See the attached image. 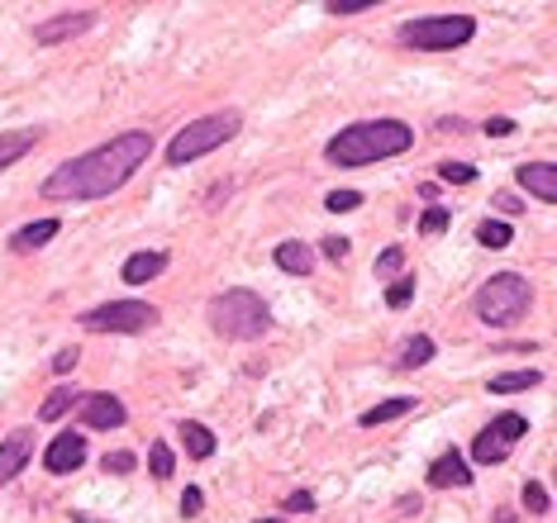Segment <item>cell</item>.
<instances>
[{
  "label": "cell",
  "instance_id": "6da1fadb",
  "mask_svg": "<svg viewBox=\"0 0 557 523\" xmlns=\"http://www.w3.org/2000/svg\"><path fill=\"white\" fill-rule=\"evenodd\" d=\"M148 152H153V134L129 129V134L110 138V144L82 152V158L62 162V167L39 186V196L44 200H100V196H115V190L148 162Z\"/></svg>",
  "mask_w": 557,
  "mask_h": 523
},
{
  "label": "cell",
  "instance_id": "7a4b0ae2",
  "mask_svg": "<svg viewBox=\"0 0 557 523\" xmlns=\"http://www.w3.org/2000/svg\"><path fill=\"white\" fill-rule=\"evenodd\" d=\"M414 144V129L405 120H362V124H348V129L334 134L329 144V162L334 167H372V162H386V158H400L410 152Z\"/></svg>",
  "mask_w": 557,
  "mask_h": 523
},
{
  "label": "cell",
  "instance_id": "3957f363",
  "mask_svg": "<svg viewBox=\"0 0 557 523\" xmlns=\"http://www.w3.org/2000/svg\"><path fill=\"white\" fill-rule=\"evenodd\" d=\"M210 328L220 338H234V343H252L272 328V304L258 296V290H224V296L210 300Z\"/></svg>",
  "mask_w": 557,
  "mask_h": 523
},
{
  "label": "cell",
  "instance_id": "277c9868",
  "mask_svg": "<svg viewBox=\"0 0 557 523\" xmlns=\"http://www.w3.org/2000/svg\"><path fill=\"white\" fill-rule=\"evenodd\" d=\"M472 304H476L481 324L510 328V324H519V319L529 314V304H534V290H529V281L519 276V272H500V276H491L486 286L476 290Z\"/></svg>",
  "mask_w": 557,
  "mask_h": 523
},
{
  "label": "cell",
  "instance_id": "5b68a950",
  "mask_svg": "<svg viewBox=\"0 0 557 523\" xmlns=\"http://www.w3.org/2000/svg\"><path fill=\"white\" fill-rule=\"evenodd\" d=\"M238 124H244V114L238 110H220V114H206V120L186 124V129H176V138L168 144V162L172 167H182V162L206 158V152H214L220 144H230V138L238 134Z\"/></svg>",
  "mask_w": 557,
  "mask_h": 523
},
{
  "label": "cell",
  "instance_id": "8992f818",
  "mask_svg": "<svg viewBox=\"0 0 557 523\" xmlns=\"http://www.w3.org/2000/svg\"><path fill=\"white\" fill-rule=\"evenodd\" d=\"M476 38V20L472 15H429V20H410L400 24V43L414 53H448Z\"/></svg>",
  "mask_w": 557,
  "mask_h": 523
},
{
  "label": "cell",
  "instance_id": "52a82bcc",
  "mask_svg": "<svg viewBox=\"0 0 557 523\" xmlns=\"http://www.w3.org/2000/svg\"><path fill=\"white\" fill-rule=\"evenodd\" d=\"M77 324L96 328V334H144V328L158 324V304H148V300H110V304H100V310H86Z\"/></svg>",
  "mask_w": 557,
  "mask_h": 523
},
{
  "label": "cell",
  "instance_id": "ba28073f",
  "mask_svg": "<svg viewBox=\"0 0 557 523\" xmlns=\"http://www.w3.org/2000/svg\"><path fill=\"white\" fill-rule=\"evenodd\" d=\"M529 433V419L524 414H500V419H491L486 428L476 433V443H472V462H481V466H496V462H505L510 457V448L519 438Z\"/></svg>",
  "mask_w": 557,
  "mask_h": 523
},
{
  "label": "cell",
  "instance_id": "9c48e42d",
  "mask_svg": "<svg viewBox=\"0 0 557 523\" xmlns=\"http://www.w3.org/2000/svg\"><path fill=\"white\" fill-rule=\"evenodd\" d=\"M77 414H82L86 428H100V433H115V428H124V419H129V414H124V400H120V395H106V390L82 395Z\"/></svg>",
  "mask_w": 557,
  "mask_h": 523
},
{
  "label": "cell",
  "instance_id": "30bf717a",
  "mask_svg": "<svg viewBox=\"0 0 557 523\" xmlns=\"http://www.w3.org/2000/svg\"><path fill=\"white\" fill-rule=\"evenodd\" d=\"M429 486L434 490H467L472 486V466H467V457L458 452V448H448L443 457H434V462H429Z\"/></svg>",
  "mask_w": 557,
  "mask_h": 523
},
{
  "label": "cell",
  "instance_id": "8fae6325",
  "mask_svg": "<svg viewBox=\"0 0 557 523\" xmlns=\"http://www.w3.org/2000/svg\"><path fill=\"white\" fill-rule=\"evenodd\" d=\"M86 462V438L82 433H58L53 443H48L44 452V466L53 471V476H67V471H77Z\"/></svg>",
  "mask_w": 557,
  "mask_h": 523
},
{
  "label": "cell",
  "instance_id": "7c38bea8",
  "mask_svg": "<svg viewBox=\"0 0 557 523\" xmlns=\"http://www.w3.org/2000/svg\"><path fill=\"white\" fill-rule=\"evenodd\" d=\"M86 29H96V10H67V15L44 20L39 29H34V38H39V43H62V38H77Z\"/></svg>",
  "mask_w": 557,
  "mask_h": 523
},
{
  "label": "cell",
  "instance_id": "4fadbf2b",
  "mask_svg": "<svg viewBox=\"0 0 557 523\" xmlns=\"http://www.w3.org/2000/svg\"><path fill=\"white\" fill-rule=\"evenodd\" d=\"M29 452H34V433L29 428H15L5 443H0V486H10V481L29 466Z\"/></svg>",
  "mask_w": 557,
  "mask_h": 523
},
{
  "label": "cell",
  "instance_id": "5bb4252c",
  "mask_svg": "<svg viewBox=\"0 0 557 523\" xmlns=\"http://www.w3.org/2000/svg\"><path fill=\"white\" fill-rule=\"evenodd\" d=\"M515 182L529 190V196H539L543 206H557V167L553 162H524V167L515 172Z\"/></svg>",
  "mask_w": 557,
  "mask_h": 523
},
{
  "label": "cell",
  "instance_id": "9a60e30c",
  "mask_svg": "<svg viewBox=\"0 0 557 523\" xmlns=\"http://www.w3.org/2000/svg\"><path fill=\"white\" fill-rule=\"evenodd\" d=\"M168 272V252H134L129 262H124V286H148V281H158Z\"/></svg>",
  "mask_w": 557,
  "mask_h": 523
},
{
  "label": "cell",
  "instance_id": "2e32d148",
  "mask_svg": "<svg viewBox=\"0 0 557 523\" xmlns=\"http://www.w3.org/2000/svg\"><path fill=\"white\" fill-rule=\"evenodd\" d=\"M276 266H282L286 276H310L314 272V248L300 244V238H286V244H276Z\"/></svg>",
  "mask_w": 557,
  "mask_h": 523
},
{
  "label": "cell",
  "instance_id": "e0dca14e",
  "mask_svg": "<svg viewBox=\"0 0 557 523\" xmlns=\"http://www.w3.org/2000/svg\"><path fill=\"white\" fill-rule=\"evenodd\" d=\"M58 220H34V224H24L10 234V252H34V248H44V244H53L58 238Z\"/></svg>",
  "mask_w": 557,
  "mask_h": 523
},
{
  "label": "cell",
  "instance_id": "ac0fdd59",
  "mask_svg": "<svg viewBox=\"0 0 557 523\" xmlns=\"http://www.w3.org/2000/svg\"><path fill=\"white\" fill-rule=\"evenodd\" d=\"M39 138H44L39 129H10V134H0V172H5V167H15L20 158H29Z\"/></svg>",
  "mask_w": 557,
  "mask_h": 523
},
{
  "label": "cell",
  "instance_id": "d6986e66",
  "mask_svg": "<svg viewBox=\"0 0 557 523\" xmlns=\"http://www.w3.org/2000/svg\"><path fill=\"white\" fill-rule=\"evenodd\" d=\"M410 410H420V404L410 400V395H391V400H382V404H372L358 424L362 428H376V424H391V419H400V414H410Z\"/></svg>",
  "mask_w": 557,
  "mask_h": 523
},
{
  "label": "cell",
  "instance_id": "ffe728a7",
  "mask_svg": "<svg viewBox=\"0 0 557 523\" xmlns=\"http://www.w3.org/2000/svg\"><path fill=\"white\" fill-rule=\"evenodd\" d=\"M429 362H434V338L414 334V338L400 348V357H396V372H414V366H429Z\"/></svg>",
  "mask_w": 557,
  "mask_h": 523
},
{
  "label": "cell",
  "instance_id": "44dd1931",
  "mask_svg": "<svg viewBox=\"0 0 557 523\" xmlns=\"http://www.w3.org/2000/svg\"><path fill=\"white\" fill-rule=\"evenodd\" d=\"M77 404H82V390H77V386H58V390L44 400L39 419H44V424H58V419L67 414V410H77Z\"/></svg>",
  "mask_w": 557,
  "mask_h": 523
},
{
  "label": "cell",
  "instance_id": "7402d4cb",
  "mask_svg": "<svg viewBox=\"0 0 557 523\" xmlns=\"http://www.w3.org/2000/svg\"><path fill=\"white\" fill-rule=\"evenodd\" d=\"M182 443H186V452H191L196 462H206V457L214 452V433L206 424H196V419H182Z\"/></svg>",
  "mask_w": 557,
  "mask_h": 523
},
{
  "label": "cell",
  "instance_id": "603a6c76",
  "mask_svg": "<svg viewBox=\"0 0 557 523\" xmlns=\"http://www.w3.org/2000/svg\"><path fill=\"white\" fill-rule=\"evenodd\" d=\"M529 386H539V372H505V376L486 381L491 395H515V390H529Z\"/></svg>",
  "mask_w": 557,
  "mask_h": 523
},
{
  "label": "cell",
  "instance_id": "cb8c5ba5",
  "mask_svg": "<svg viewBox=\"0 0 557 523\" xmlns=\"http://www.w3.org/2000/svg\"><path fill=\"white\" fill-rule=\"evenodd\" d=\"M510 238H515V228L505 224V220H486L476 228V244L481 248H510Z\"/></svg>",
  "mask_w": 557,
  "mask_h": 523
},
{
  "label": "cell",
  "instance_id": "d4e9b609",
  "mask_svg": "<svg viewBox=\"0 0 557 523\" xmlns=\"http://www.w3.org/2000/svg\"><path fill=\"white\" fill-rule=\"evenodd\" d=\"M148 471H153V481H168L176 471V457H172L168 443H153V448H148Z\"/></svg>",
  "mask_w": 557,
  "mask_h": 523
},
{
  "label": "cell",
  "instance_id": "484cf974",
  "mask_svg": "<svg viewBox=\"0 0 557 523\" xmlns=\"http://www.w3.org/2000/svg\"><path fill=\"white\" fill-rule=\"evenodd\" d=\"M448 224H453V214H448V210L429 206V210H424V220H420V234H424V238H438V234H448Z\"/></svg>",
  "mask_w": 557,
  "mask_h": 523
},
{
  "label": "cell",
  "instance_id": "4316f807",
  "mask_svg": "<svg viewBox=\"0 0 557 523\" xmlns=\"http://www.w3.org/2000/svg\"><path fill=\"white\" fill-rule=\"evenodd\" d=\"M358 206H362L358 190H329V196H324V210L329 214H348V210H358Z\"/></svg>",
  "mask_w": 557,
  "mask_h": 523
},
{
  "label": "cell",
  "instance_id": "83f0119b",
  "mask_svg": "<svg viewBox=\"0 0 557 523\" xmlns=\"http://www.w3.org/2000/svg\"><path fill=\"white\" fill-rule=\"evenodd\" d=\"M410 300H414V276L391 281V290H386V304H391V310H405Z\"/></svg>",
  "mask_w": 557,
  "mask_h": 523
},
{
  "label": "cell",
  "instance_id": "f1b7e54d",
  "mask_svg": "<svg viewBox=\"0 0 557 523\" xmlns=\"http://www.w3.org/2000/svg\"><path fill=\"white\" fill-rule=\"evenodd\" d=\"M438 176L443 182H453V186H467V182H476V167L472 162H443Z\"/></svg>",
  "mask_w": 557,
  "mask_h": 523
},
{
  "label": "cell",
  "instance_id": "f546056e",
  "mask_svg": "<svg viewBox=\"0 0 557 523\" xmlns=\"http://www.w3.org/2000/svg\"><path fill=\"white\" fill-rule=\"evenodd\" d=\"M548 490H543V481H529V486H524V509H529V514H548Z\"/></svg>",
  "mask_w": 557,
  "mask_h": 523
},
{
  "label": "cell",
  "instance_id": "4dcf8cb0",
  "mask_svg": "<svg viewBox=\"0 0 557 523\" xmlns=\"http://www.w3.org/2000/svg\"><path fill=\"white\" fill-rule=\"evenodd\" d=\"M134 466H138L134 452H110V457H106V471H110V476H129Z\"/></svg>",
  "mask_w": 557,
  "mask_h": 523
},
{
  "label": "cell",
  "instance_id": "1f68e13d",
  "mask_svg": "<svg viewBox=\"0 0 557 523\" xmlns=\"http://www.w3.org/2000/svg\"><path fill=\"white\" fill-rule=\"evenodd\" d=\"M400 266H405V252L400 248H386L382 258H376V276H396Z\"/></svg>",
  "mask_w": 557,
  "mask_h": 523
},
{
  "label": "cell",
  "instance_id": "d6a6232c",
  "mask_svg": "<svg viewBox=\"0 0 557 523\" xmlns=\"http://www.w3.org/2000/svg\"><path fill=\"white\" fill-rule=\"evenodd\" d=\"M200 509H206V495H200V486H186L182 490V519H196Z\"/></svg>",
  "mask_w": 557,
  "mask_h": 523
},
{
  "label": "cell",
  "instance_id": "836d02e7",
  "mask_svg": "<svg viewBox=\"0 0 557 523\" xmlns=\"http://www.w3.org/2000/svg\"><path fill=\"white\" fill-rule=\"evenodd\" d=\"M77 362H82V348H62V352L53 357V376H67Z\"/></svg>",
  "mask_w": 557,
  "mask_h": 523
},
{
  "label": "cell",
  "instance_id": "e575fe53",
  "mask_svg": "<svg viewBox=\"0 0 557 523\" xmlns=\"http://www.w3.org/2000/svg\"><path fill=\"white\" fill-rule=\"evenodd\" d=\"M348 248H352V244H348V238H338V234H329L324 244H320V252H324V258H334V262L348 258Z\"/></svg>",
  "mask_w": 557,
  "mask_h": 523
},
{
  "label": "cell",
  "instance_id": "d590c367",
  "mask_svg": "<svg viewBox=\"0 0 557 523\" xmlns=\"http://www.w3.org/2000/svg\"><path fill=\"white\" fill-rule=\"evenodd\" d=\"M286 509H290V514H310V509H314V495H310V490L286 495Z\"/></svg>",
  "mask_w": 557,
  "mask_h": 523
},
{
  "label": "cell",
  "instance_id": "8d00e7d4",
  "mask_svg": "<svg viewBox=\"0 0 557 523\" xmlns=\"http://www.w3.org/2000/svg\"><path fill=\"white\" fill-rule=\"evenodd\" d=\"M486 134L491 138H505V134H515V124L510 120H486Z\"/></svg>",
  "mask_w": 557,
  "mask_h": 523
},
{
  "label": "cell",
  "instance_id": "74e56055",
  "mask_svg": "<svg viewBox=\"0 0 557 523\" xmlns=\"http://www.w3.org/2000/svg\"><path fill=\"white\" fill-rule=\"evenodd\" d=\"M367 5H329V15H362Z\"/></svg>",
  "mask_w": 557,
  "mask_h": 523
},
{
  "label": "cell",
  "instance_id": "f35d334b",
  "mask_svg": "<svg viewBox=\"0 0 557 523\" xmlns=\"http://www.w3.org/2000/svg\"><path fill=\"white\" fill-rule=\"evenodd\" d=\"M72 519L77 523H110V519H91V514H72Z\"/></svg>",
  "mask_w": 557,
  "mask_h": 523
},
{
  "label": "cell",
  "instance_id": "ab89813d",
  "mask_svg": "<svg viewBox=\"0 0 557 523\" xmlns=\"http://www.w3.org/2000/svg\"><path fill=\"white\" fill-rule=\"evenodd\" d=\"M258 523H286V519H258Z\"/></svg>",
  "mask_w": 557,
  "mask_h": 523
}]
</instances>
